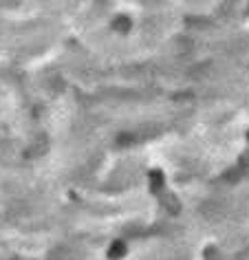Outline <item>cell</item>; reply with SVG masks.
I'll list each match as a JSON object with an SVG mask.
<instances>
[{
  "instance_id": "obj_1",
  "label": "cell",
  "mask_w": 249,
  "mask_h": 260,
  "mask_svg": "<svg viewBox=\"0 0 249 260\" xmlns=\"http://www.w3.org/2000/svg\"><path fill=\"white\" fill-rule=\"evenodd\" d=\"M123 253H126V245H123L121 240H117V243L110 245V249H108V258H110V260H117V258H121Z\"/></svg>"
},
{
  "instance_id": "obj_2",
  "label": "cell",
  "mask_w": 249,
  "mask_h": 260,
  "mask_svg": "<svg viewBox=\"0 0 249 260\" xmlns=\"http://www.w3.org/2000/svg\"><path fill=\"white\" fill-rule=\"evenodd\" d=\"M113 27L123 34V31H128V29H130V18H126V16H117V20L113 22Z\"/></svg>"
},
{
  "instance_id": "obj_3",
  "label": "cell",
  "mask_w": 249,
  "mask_h": 260,
  "mask_svg": "<svg viewBox=\"0 0 249 260\" xmlns=\"http://www.w3.org/2000/svg\"><path fill=\"white\" fill-rule=\"evenodd\" d=\"M150 181H152V190L157 192L161 187V172H152L150 174Z\"/></svg>"
}]
</instances>
